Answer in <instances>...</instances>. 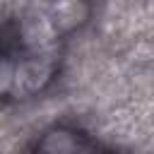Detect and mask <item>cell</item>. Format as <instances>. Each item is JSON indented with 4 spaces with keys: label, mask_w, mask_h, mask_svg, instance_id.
<instances>
[{
    "label": "cell",
    "mask_w": 154,
    "mask_h": 154,
    "mask_svg": "<svg viewBox=\"0 0 154 154\" xmlns=\"http://www.w3.org/2000/svg\"><path fill=\"white\" fill-rule=\"evenodd\" d=\"M31 154H99V144L77 128L55 125L38 137Z\"/></svg>",
    "instance_id": "cell-1"
}]
</instances>
